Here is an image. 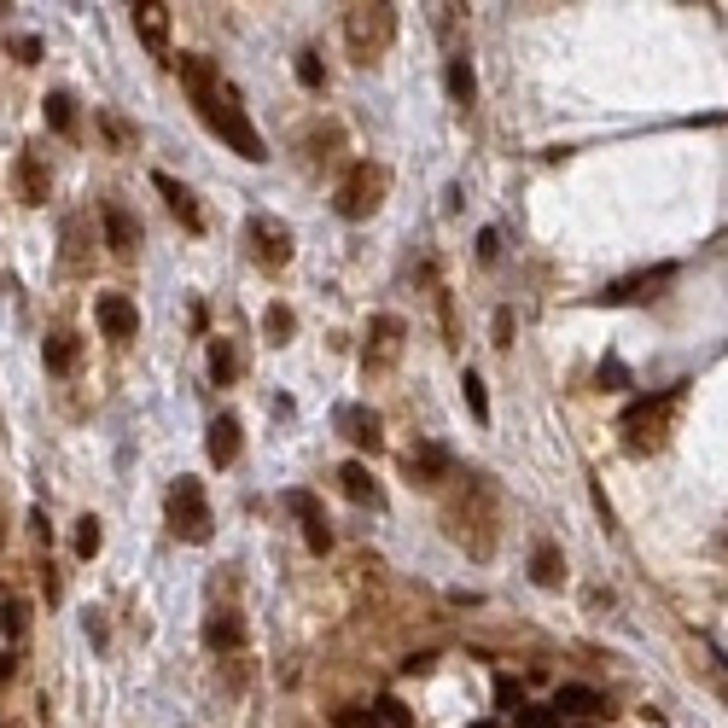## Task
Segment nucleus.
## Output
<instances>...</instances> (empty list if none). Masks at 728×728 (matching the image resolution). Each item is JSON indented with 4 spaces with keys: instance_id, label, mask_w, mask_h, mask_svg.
I'll return each mask as SVG.
<instances>
[{
    "instance_id": "f257e3e1",
    "label": "nucleus",
    "mask_w": 728,
    "mask_h": 728,
    "mask_svg": "<svg viewBox=\"0 0 728 728\" xmlns=\"http://www.w3.org/2000/svg\"><path fill=\"white\" fill-rule=\"evenodd\" d=\"M181 82H187V100H193V111H199V123L222 146H233L245 164H263L268 146L263 134H257V123H251V111H245V100H239V88H228L222 82V70L210 65V59H199V53H187L181 59Z\"/></svg>"
},
{
    "instance_id": "f03ea898",
    "label": "nucleus",
    "mask_w": 728,
    "mask_h": 728,
    "mask_svg": "<svg viewBox=\"0 0 728 728\" xmlns=\"http://www.w3.org/2000/svg\"><path fill=\"white\" fill-rule=\"evenodd\" d=\"M443 525H449V542H461L472 560H490L501 542V496L484 472H466L461 496L443 507Z\"/></svg>"
},
{
    "instance_id": "7ed1b4c3",
    "label": "nucleus",
    "mask_w": 728,
    "mask_h": 728,
    "mask_svg": "<svg viewBox=\"0 0 728 728\" xmlns=\"http://www.w3.org/2000/svg\"><path fill=\"white\" fill-rule=\"evenodd\" d=\"M676 408H682V385H664V391H653V397L629 402L624 420H618L629 455H653V449H664V443H670V420H676Z\"/></svg>"
},
{
    "instance_id": "20e7f679",
    "label": "nucleus",
    "mask_w": 728,
    "mask_h": 728,
    "mask_svg": "<svg viewBox=\"0 0 728 728\" xmlns=\"http://www.w3.org/2000/svg\"><path fill=\"white\" fill-rule=\"evenodd\" d=\"M397 41V6H344V47L356 65H379Z\"/></svg>"
},
{
    "instance_id": "39448f33",
    "label": "nucleus",
    "mask_w": 728,
    "mask_h": 728,
    "mask_svg": "<svg viewBox=\"0 0 728 728\" xmlns=\"http://www.w3.org/2000/svg\"><path fill=\"white\" fill-rule=\"evenodd\" d=\"M164 513H169V530L181 536V542H210L216 536V513H210V496H204L199 478H175L164 496Z\"/></svg>"
},
{
    "instance_id": "423d86ee",
    "label": "nucleus",
    "mask_w": 728,
    "mask_h": 728,
    "mask_svg": "<svg viewBox=\"0 0 728 728\" xmlns=\"http://www.w3.org/2000/svg\"><path fill=\"white\" fill-rule=\"evenodd\" d=\"M379 204H385V169L373 164V158L344 169V181H338V193H332V210H338L344 222H367Z\"/></svg>"
},
{
    "instance_id": "0eeeda50",
    "label": "nucleus",
    "mask_w": 728,
    "mask_h": 728,
    "mask_svg": "<svg viewBox=\"0 0 728 728\" xmlns=\"http://www.w3.org/2000/svg\"><path fill=\"white\" fill-rule=\"evenodd\" d=\"M402 332H408V321L402 315H373V327H367V373L373 367H391L402 356Z\"/></svg>"
},
{
    "instance_id": "6e6552de",
    "label": "nucleus",
    "mask_w": 728,
    "mask_h": 728,
    "mask_svg": "<svg viewBox=\"0 0 728 728\" xmlns=\"http://www.w3.org/2000/svg\"><path fill=\"white\" fill-rule=\"evenodd\" d=\"M245 233H251V257H257L263 268H286V263H292V233L274 228L268 216H251Z\"/></svg>"
},
{
    "instance_id": "1a4fd4ad",
    "label": "nucleus",
    "mask_w": 728,
    "mask_h": 728,
    "mask_svg": "<svg viewBox=\"0 0 728 728\" xmlns=\"http://www.w3.org/2000/svg\"><path fill=\"white\" fill-rule=\"evenodd\" d=\"M402 472H408V484H443L449 472H455V455L443 449V443H420V449H408L402 455Z\"/></svg>"
},
{
    "instance_id": "9d476101",
    "label": "nucleus",
    "mask_w": 728,
    "mask_h": 728,
    "mask_svg": "<svg viewBox=\"0 0 728 728\" xmlns=\"http://www.w3.org/2000/svg\"><path fill=\"white\" fill-rule=\"evenodd\" d=\"M286 507L298 513V525H303V548H309V554H327V548H332V530H327L321 501L309 496V490H286Z\"/></svg>"
},
{
    "instance_id": "9b49d317",
    "label": "nucleus",
    "mask_w": 728,
    "mask_h": 728,
    "mask_svg": "<svg viewBox=\"0 0 728 728\" xmlns=\"http://www.w3.org/2000/svg\"><path fill=\"white\" fill-rule=\"evenodd\" d=\"M676 280V268L659 263V268H647V274H629V280H612L606 292H595V303H635V298H647V292H659V286H670Z\"/></svg>"
},
{
    "instance_id": "f8f14e48",
    "label": "nucleus",
    "mask_w": 728,
    "mask_h": 728,
    "mask_svg": "<svg viewBox=\"0 0 728 728\" xmlns=\"http://www.w3.org/2000/svg\"><path fill=\"white\" fill-rule=\"evenodd\" d=\"M94 321H100L105 338H134V332H140V309H134L123 292H100V303H94Z\"/></svg>"
},
{
    "instance_id": "ddd939ff",
    "label": "nucleus",
    "mask_w": 728,
    "mask_h": 728,
    "mask_svg": "<svg viewBox=\"0 0 728 728\" xmlns=\"http://www.w3.org/2000/svg\"><path fill=\"white\" fill-rule=\"evenodd\" d=\"M152 187L164 193L169 216H175V222H181V228H187V233H199V228H204V216H199V199H193V193H187V187H181L175 175H164V169H158V175H152Z\"/></svg>"
},
{
    "instance_id": "4468645a",
    "label": "nucleus",
    "mask_w": 728,
    "mask_h": 728,
    "mask_svg": "<svg viewBox=\"0 0 728 728\" xmlns=\"http://www.w3.org/2000/svg\"><path fill=\"white\" fill-rule=\"evenodd\" d=\"M100 228H105V245L117 251V257H129L134 239H140V228H134V216L123 210L117 199H100Z\"/></svg>"
},
{
    "instance_id": "2eb2a0df",
    "label": "nucleus",
    "mask_w": 728,
    "mask_h": 728,
    "mask_svg": "<svg viewBox=\"0 0 728 728\" xmlns=\"http://www.w3.org/2000/svg\"><path fill=\"white\" fill-rule=\"evenodd\" d=\"M548 711H554V717H600L606 699H600L595 688H583V682H565V688H554Z\"/></svg>"
},
{
    "instance_id": "dca6fc26",
    "label": "nucleus",
    "mask_w": 728,
    "mask_h": 728,
    "mask_svg": "<svg viewBox=\"0 0 728 728\" xmlns=\"http://www.w3.org/2000/svg\"><path fill=\"white\" fill-rule=\"evenodd\" d=\"M12 181H18V199L30 204V210H35V204H47V187H53V181H47V164H41L35 152H18Z\"/></svg>"
},
{
    "instance_id": "f3484780",
    "label": "nucleus",
    "mask_w": 728,
    "mask_h": 728,
    "mask_svg": "<svg viewBox=\"0 0 728 728\" xmlns=\"http://www.w3.org/2000/svg\"><path fill=\"white\" fill-rule=\"evenodd\" d=\"M204 449H210V466H233L239 461V449H245V437H239V420H210V437H204Z\"/></svg>"
},
{
    "instance_id": "a211bd4d",
    "label": "nucleus",
    "mask_w": 728,
    "mask_h": 728,
    "mask_svg": "<svg viewBox=\"0 0 728 728\" xmlns=\"http://www.w3.org/2000/svg\"><path fill=\"white\" fill-rule=\"evenodd\" d=\"M338 490H344V496L356 501V507H379V484H373V472H367L362 461H344L338 466Z\"/></svg>"
},
{
    "instance_id": "6ab92c4d",
    "label": "nucleus",
    "mask_w": 728,
    "mask_h": 728,
    "mask_svg": "<svg viewBox=\"0 0 728 728\" xmlns=\"http://www.w3.org/2000/svg\"><path fill=\"white\" fill-rule=\"evenodd\" d=\"M134 35L152 53H169V6H134Z\"/></svg>"
},
{
    "instance_id": "aec40b11",
    "label": "nucleus",
    "mask_w": 728,
    "mask_h": 728,
    "mask_svg": "<svg viewBox=\"0 0 728 728\" xmlns=\"http://www.w3.org/2000/svg\"><path fill=\"white\" fill-rule=\"evenodd\" d=\"M245 641V618L239 612H210V624H204V647L210 653H233Z\"/></svg>"
},
{
    "instance_id": "412c9836",
    "label": "nucleus",
    "mask_w": 728,
    "mask_h": 728,
    "mask_svg": "<svg viewBox=\"0 0 728 728\" xmlns=\"http://www.w3.org/2000/svg\"><path fill=\"white\" fill-rule=\"evenodd\" d=\"M530 583H536V589H560L565 583V560H560L554 542H536V548H530Z\"/></svg>"
},
{
    "instance_id": "4be33fe9",
    "label": "nucleus",
    "mask_w": 728,
    "mask_h": 728,
    "mask_svg": "<svg viewBox=\"0 0 728 728\" xmlns=\"http://www.w3.org/2000/svg\"><path fill=\"white\" fill-rule=\"evenodd\" d=\"M338 426L350 431L362 449H379V443H385V437H379V414H367L362 402H344V408H338Z\"/></svg>"
},
{
    "instance_id": "5701e85b",
    "label": "nucleus",
    "mask_w": 728,
    "mask_h": 728,
    "mask_svg": "<svg viewBox=\"0 0 728 728\" xmlns=\"http://www.w3.org/2000/svg\"><path fill=\"white\" fill-rule=\"evenodd\" d=\"M41 356H47V373L65 379V373H76V362H82V338H76V332H53Z\"/></svg>"
},
{
    "instance_id": "b1692460",
    "label": "nucleus",
    "mask_w": 728,
    "mask_h": 728,
    "mask_svg": "<svg viewBox=\"0 0 728 728\" xmlns=\"http://www.w3.org/2000/svg\"><path fill=\"white\" fill-rule=\"evenodd\" d=\"M204 362H210V385H216V391H228L233 379H239V356H233L228 338H210V356H204Z\"/></svg>"
},
{
    "instance_id": "393cba45",
    "label": "nucleus",
    "mask_w": 728,
    "mask_h": 728,
    "mask_svg": "<svg viewBox=\"0 0 728 728\" xmlns=\"http://www.w3.org/2000/svg\"><path fill=\"white\" fill-rule=\"evenodd\" d=\"M443 82H449V100H455V105H472V94H478V76H472V59H466V53H455V59H449Z\"/></svg>"
},
{
    "instance_id": "a878e982",
    "label": "nucleus",
    "mask_w": 728,
    "mask_h": 728,
    "mask_svg": "<svg viewBox=\"0 0 728 728\" xmlns=\"http://www.w3.org/2000/svg\"><path fill=\"white\" fill-rule=\"evenodd\" d=\"M263 332H268V344H292V332H298V315H292L286 303H268V309H263Z\"/></svg>"
},
{
    "instance_id": "bb28decb",
    "label": "nucleus",
    "mask_w": 728,
    "mask_h": 728,
    "mask_svg": "<svg viewBox=\"0 0 728 728\" xmlns=\"http://www.w3.org/2000/svg\"><path fill=\"white\" fill-rule=\"evenodd\" d=\"M461 397H466V408H472V420H478V426H490V391H484V379H478V373H461Z\"/></svg>"
},
{
    "instance_id": "cd10ccee",
    "label": "nucleus",
    "mask_w": 728,
    "mask_h": 728,
    "mask_svg": "<svg viewBox=\"0 0 728 728\" xmlns=\"http://www.w3.org/2000/svg\"><path fill=\"white\" fill-rule=\"evenodd\" d=\"M41 111H47V123H53L59 134H76V100H70V94H47Z\"/></svg>"
},
{
    "instance_id": "c85d7f7f",
    "label": "nucleus",
    "mask_w": 728,
    "mask_h": 728,
    "mask_svg": "<svg viewBox=\"0 0 728 728\" xmlns=\"http://www.w3.org/2000/svg\"><path fill=\"white\" fill-rule=\"evenodd\" d=\"M100 542H105V530H100L94 513H88V519H76V560H94V554H100Z\"/></svg>"
},
{
    "instance_id": "c756f323",
    "label": "nucleus",
    "mask_w": 728,
    "mask_h": 728,
    "mask_svg": "<svg viewBox=\"0 0 728 728\" xmlns=\"http://www.w3.org/2000/svg\"><path fill=\"white\" fill-rule=\"evenodd\" d=\"M298 82L309 88V94H321V88H327V70H321V53H315V47H303V53H298Z\"/></svg>"
},
{
    "instance_id": "7c9ffc66",
    "label": "nucleus",
    "mask_w": 728,
    "mask_h": 728,
    "mask_svg": "<svg viewBox=\"0 0 728 728\" xmlns=\"http://www.w3.org/2000/svg\"><path fill=\"white\" fill-rule=\"evenodd\" d=\"M595 385H600V391H624V385H629V367L618 362V356H606V362L595 367Z\"/></svg>"
},
{
    "instance_id": "2f4dec72",
    "label": "nucleus",
    "mask_w": 728,
    "mask_h": 728,
    "mask_svg": "<svg viewBox=\"0 0 728 728\" xmlns=\"http://www.w3.org/2000/svg\"><path fill=\"white\" fill-rule=\"evenodd\" d=\"M513 728H560V717H554L548 705H519V711H513Z\"/></svg>"
},
{
    "instance_id": "473e14b6",
    "label": "nucleus",
    "mask_w": 728,
    "mask_h": 728,
    "mask_svg": "<svg viewBox=\"0 0 728 728\" xmlns=\"http://www.w3.org/2000/svg\"><path fill=\"white\" fill-rule=\"evenodd\" d=\"M24 624H30V612H24V600H6V606H0V629H6L12 641H18V635H24Z\"/></svg>"
},
{
    "instance_id": "72a5a7b5",
    "label": "nucleus",
    "mask_w": 728,
    "mask_h": 728,
    "mask_svg": "<svg viewBox=\"0 0 728 728\" xmlns=\"http://www.w3.org/2000/svg\"><path fill=\"white\" fill-rule=\"evenodd\" d=\"M373 717H379L385 728H408V705H402V699H379V705H373Z\"/></svg>"
},
{
    "instance_id": "f704fd0d",
    "label": "nucleus",
    "mask_w": 728,
    "mask_h": 728,
    "mask_svg": "<svg viewBox=\"0 0 728 728\" xmlns=\"http://www.w3.org/2000/svg\"><path fill=\"white\" fill-rule=\"evenodd\" d=\"M496 705L501 711H519V705H525V688H519L513 676H496Z\"/></svg>"
},
{
    "instance_id": "c9c22d12",
    "label": "nucleus",
    "mask_w": 728,
    "mask_h": 728,
    "mask_svg": "<svg viewBox=\"0 0 728 728\" xmlns=\"http://www.w3.org/2000/svg\"><path fill=\"white\" fill-rule=\"evenodd\" d=\"M496 251H501V233L484 228V233H478V257H484V263H496Z\"/></svg>"
},
{
    "instance_id": "e433bc0d",
    "label": "nucleus",
    "mask_w": 728,
    "mask_h": 728,
    "mask_svg": "<svg viewBox=\"0 0 728 728\" xmlns=\"http://www.w3.org/2000/svg\"><path fill=\"white\" fill-rule=\"evenodd\" d=\"M496 344H501V350L513 344V309H496Z\"/></svg>"
},
{
    "instance_id": "4c0bfd02",
    "label": "nucleus",
    "mask_w": 728,
    "mask_h": 728,
    "mask_svg": "<svg viewBox=\"0 0 728 728\" xmlns=\"http://www.w3.org/2000/svg\"><path fill=\"white\" fill-rule=\"evenodd\" d=\"M431 664H437V653H414V659H402V670H408V676H420V670H431Z\"/></svg>"
},
{
    "instance_id": "58836bf2",
    "label": "nucleus",
    "mask_w": 728,
    "mask_h": 728,
    "mask_svg": "<svg viewBox=\"0 0 728 728\" xmlns=\"http://www.w3.org/2000/svg\"><path fill=\"white\" fill-rule=\"evenodd\" d=\"M6 676H12V659H6V653H0V682H6Z\"/></svg>"
},
{
    "instance_id": "ea45409f",
    "label": "nucleus",
    "mask_w": 728,
    "mask_h": 728,
    "mask_svg": "<svg viewBox=\"0 0 728 728\" xmlns=\"http://www.w3.org/2000/svg\"><path fill=\"white\" fill-rule=\"evenodd\" d=\"M472 728H501V723H472Z\"/></svg>"
},
{
    "instance_id": "a19ab883",
    "label": "nucleus",
    "mask_w": 728,
    "mask_h": 728,
    "mask_svg": "<svg viewBox=\"0 0 728 728\" xmlns=\"http://www.w3.org/2000/svg\"><path fill=\"white\" fill-rule=\"evenodd\" d=\"M577 728H589V723H577Z\"/></svg>"
}]
</instances>
